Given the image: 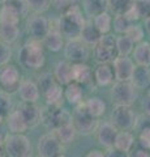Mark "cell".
Wrapping results in <instances>:
<instances>
[{
	"label": "cell",
	"instance_id": "6",
	"mask_svg": "<svg viewBox=\"0 0 150 157\" xmlns=\"http://www.w3.org/2000/svg\"><path fill=\"white\" fill-rule=\"evenodd\" d=\"M72 121V117L61 106L47 105L45 109H41V122L50 130H56L61 124L68 123Z\"/></svg>",
	"mask_w": 150,
	"mask_h": 157
},
{
	"label": "cell",
	"instance_id": "38",
	"mask_svg": "<svg viewBox=\"0 0 150 157\" xmlns=\"http://www.w3.org/2000/svg\"><path fill=\"white\" fill-rule=\"evenodd\" d=\"M20 22V16L14 13L11 8L4 6L0 8V24H18Z\"/></svg>",
	"mask_w": 150,
	"mask_h": 157
},
{
	"label": "cell",
	"instance_id": "42",
	"mask_svg": "<svg viewBox=\"0 0 150 157\" xmlns=\"http://www.w3.org/2000/svg\"><path fill=\"white\" fill-rule=\"evenodd\" d=\"M12 58V47L11 45L3 42L0 39V66H5Z\"/></svg>",
	"mask_w": 150,
	"mask_h": 157
},
{
	"label": "cell",
	"instance_id": "28",
	"mask_svg": "<svg viewBox=\"0 0 150 157\" xmlns=\"http://www.w3.org/2000/svg\"><path fill=\"white\" fill-rule=\"evenodd\" d=\"M134 144V136L129 131H118L114 141V148L122 152H130Z\"/></svg>",
	"mask_w": 150,
	"mask_h": 157
},
{
	"label": "cell",
	"instance_id": "16",
	"mask_svg": "<svg viewBox=\"0 0 150 157\" xmlns=\"http://www.w3.org/2000/svg\"><path fill=\"white\" fill-rule=\"evenodd\" d=\"M18 94H20L22 102H27V104H35L39 100L41 92L39 88L31 80H24L18 85Z\"/></svg>",
	"mask_w": 150,
	"mask_h": 157
},
{
	"label": "cell",
	"instance_id": "8",
	"mask_svg": "<svg viewBox=\"0 0 150 157\" xmlns=\"http://www.w3.org/2000/svg\"><path fill=\"white\" fill-rule=\"evenodd\" d=\"M112 123L120 131H129L136 124V115L130 106L115 105L112 110Z\"/></svg>",
	"mask_w": 150,
	"mask_h": 157
},
{
	"label": "cell",
	"instance_id": "36",
	"mask_svg": "<svg viewBox=\"0 0 150 157\" xmlns=\"http://www.w3.org/2000/svg\"><path fill=\"white\" fill-rule=\"evenodd\" d=\"M4 6L11 8L14 13H17L18 16H20V18L24 17V16H26V13L29 11L26 0H5Z\"/></svg>",
	"mask_w": 150,
	"mask_h": 157
},
{
	"label": "cell",
	"instance_id": "4",
	"mask_svg": "<svg viewBox=\"0 0 150 157\" xmlns=\"http://www.w3.org/2000/svg\"><path fill=\"white\" fill-rule=\"evenodd\" d=\"M94 56L98 63H112L118 58L116 48V37L110 33L102 34L99 41L94 45Z\"/></svg>",
	"mask_w": 150,
	"mask_h": 157
},
{
	"label": "cell",
	"instance_id": "17",
	"mask_svg": "<svg viewBox=\"0 0 150 157\" xmlns=\"http://www.w3.org/2000/svg\"><path fill=\"white\" fill-rule=\"evenodd\" d=\"M94 81L98 86H107L114 81V68L110 63H99L94 70Z\"/></svg>",
	"mask_w": 150,
	"mask_h": 157
},
{
	"label": "cell",
	"instance_id": "15",
	"mask_svg": "<svg viewBox=\"0 0 150 157\" xmlns=\"http://www.w3.org/2000/svg\"><path fill=\"white\" fill-rule=\"evenodd\" d=\"M43 47H46L48 51L52 52H59L61 48H64V37L61 36V33L56 25L52 26V24L50 22V30L46 34V37L42 39Z\"/></svg>",
	"mask_w": 150,
	"mask_h": 157
},
{
	"label": "cell",
	"instance_id": "43",
	"mask_svg": "<svg viewBox=\"0 0 150 157\" xmlns=\"http://www.w3.org/2000/svg\"><path fill=\"white\" fill-rule=\"evenodd\" d=\"M54 82H56L54 75L51 73H42V75L38 77V88H39V92L43 93L48 86H51Z\"/></svg>",
	"mask_w": 150,
	"mask_h": 157
},
{
	"label": "cell",
	"instance_id": "47",
	"mask_svg": "<svg viewBox=\"0 0 150 157\" xmlns=\"http://www.w3.org/2000/svg\"><path fill=\"white\" fill-rule=\"evenodd\" d=\"M128 157H150V153H149L148 149H145L141 147V148H138V149L132 151L128 155Z\"/></svg>",
	"mask_w": 150,
	"mask_h": 157
},
{
	"label": "cell",
	"instance_id": "10",
	"mask_svg": "<svg viewBox=\"0 0 150 157\" xmlns=\"http://www.w3.org/2000/svg\"><path fill=\"white\" fill-rule=\"evenodd\" d=\"M39 157H57L63 153V144L55 132H48L43 135L38 141Z\"/></svg>",
	"mask_w": 150,
	"mask_h": 157
},
{
	"label": "cell",
	"instance_id": "32",
	"mask_svg": "<svg viewBox=\"0 0 150 157\" xmlns=\"http://www.w3.org/2000/svg\"><path fill=\"white\" fill-rule=\"evenodd\" d=\"M93 22L95 28L102 33V34H107L110 33L111 28H112V16L106 11V12H102L99 13L98 16H95L93 18Z\"/></svg>",
	"mask_w": 150,
	"mask_h": 157
},
{
	"label": "cell",
	"instance_id": "29",
	"mask_svg": "<svg viewBox=\"0 0 150 157\" xmlns=\"http://www.w3.org/2000/svg\"><path fill=\"white\" fill-rule=\"evenodd\" d=\"M20 28L18 24H0V39L3 42L12 45L18 39Z\"/></svg>",
	"mask_w": 150,
	"mask_h": 157
},
{
	"label": "cell",
	"instance_id": "14",
	"mask_svg": "<svg viewBox=\"0 0 150 157\" xmlns=\"http://www.w3.org/2000/svg\"><path fill=\"white\" fill-rule=\"evenodd\" d=\"M97 140L98 143L103 147V148H112L116 134H118V128L114 126V123L110 122H104V123L99 124L97 127Z\"/></svg>",
	"mask_w": 150,
	"mask_h": 157
},
{
	"label": "cell",
	"instance_id": "2",
	"mask_svg": "<svg viewBox=\"0 0 150 157\" xmlns=\"http://www.w3.org/2000/svg\"><path fill=\"white\" fill-rule=\"evenodd\" d=\"M18 59L21 64L30 70H39L45 66L46 56L43 51V43L38 39H30L21 47L18 52Z\"/></svg>",
	"mask_w": 150,
	"mask_h": 157
},
{
	"label": "cell",
	"instance_id": "24",
	"mask_svg": "<svg viewBox=\"0 0 150 157\" xmlns=\"http://www.w3.org/2000/svg\"><path fill=\"white\" fill-rule=\"evenodd\" d=\"M7 124H8V130H9L11 134H24V132L29 128L26 122L24 121L21 113L18 110H14V111L9 113Z\"/></svg>",
	"mask_w": 150,
	"mask_h": 157
},
{
	"label": "cell",
	"instance_id": "55",
	"mask_svg": "<svg viewBox=\"0 0 150 157\" xmlns=\"http://www.w3.org/2000/svg\"><path fill=\"white\" fill-rule=\"evenodd\" d=\"M0 157H5V156H4V153H0Z\"/></svg>",
	"mask_w": 150,
	"mask_h": 157
},
{
	"label": "cell",
	"instance_id": "34",
	"mask_svg": "<svg viewBox=\"0 0 150 157\" xmlns=\"http://www.w3.org/2000/svg\"><path fill=\"white\" fill-rule=\"evenodd\" d=\"M132 4L133 0H107V9L114 14H124Z\"/></svg>",
	"mask_w": 150,
	"mask_h": 157
},
{
	"label": "cell",
	"instance_id": "3",
	"mask_svg": "<svg viewBox=\"0 0 150 157\" xmlns=\"http://www.w3.org/2000/svg\"><path fill=\"white\" fill-rule=\"evenodd\" d=\"M4 151L8 157H30L31 144L24 134H11L4 137Z\"/></svg>",
	"mask_w": 150,
	"mask_h": 157
},
{
	"label": "cell",
	"instance_id": "19",
	"mask_svg": "<svg viewBox=\"0 0 150 157\" xmlns=\"http://www.w3.org/2000/svg\"><path fill=\"white\" fill-rule=\"evenodd\" d=\"M72 76H73V81L81 85H88L94 80V73L86 63L72 64Z\"/></svg>",
	"mask_w": 150,
	"mask_h": 157
},
{
	"label": "cell",
	"instance_id": "7",
	"mask_svg": "<svg viewBox=\"0 0 150 157\" xmlns=\"http://www.w3.org/2000/svg\"><path fill=\"white\" fill-rule=\"evenodd\" d=\"M72 122H73V124L77 130V134H82V135L93 134V132H95L97 127H98L97 118L89 114L82 102L76 105V110L73 117H72Z\"/></svg>",
	"mask_w": 150,
	"mask_h": 157
},
{
	"label": "cell",
	"instance_id": "41",
	"mask_svg": "<svg viewBox=\"0 0 150 157\" xmlns=\"http://www.w3.org/2000/svg\"><path fill=\"white\" fill-rule=\"evenodd\" d=\"M12 107V100L9 97V93L7 92H0V115L2 117H8V114L11 113Z\"/></svg>",
	"mask_w": 150,
	"mask_h": 157
},
{
	"label": "cell",
	"instance_id": "33",
	"mask_svg": "<svg viewBox=\"0 0 150 157\" xmlns=\"http://www.w3.org/2000/svg\"><path fill=\"white\" fill-rule=\"evenodd\" d=\"M116 48L119 56H129L134 48V42L128 36L122 34L120 37H116Z\"/></svg>",
	"mask_w": 150,
	"mask_h": 157
},
{
	"label": "cell",
	"instance_id": "48",
	"mask_svg": "<svg viewBox=\"0 0 150 157\" xmlns=\"http://www.w3.org/2000/svg\"><path fill=\"white\" fill-rule=\"evenodd\" d=\"M142 110H144L145 114L150 118V93L144 98V101H142Z\"/></svg>",
	"mask_w": 150,
	"mask_h": 157
},
{
	"label": "cell",
	"instance_id": "22",
	"mask_svg": "<svg viewBox=\"0 0 150 157\" xmlns=\"http://www.w3.org/2000/svg\"><path fill=\"white\" fill-rule=\"evenodd\" d=\"M54 77L57 84L60 85H68L69 82L73 81L72 76V63L67 62H59L55 66L54 70Z\"/></svg>",
	"mask_w": 150,
	"mask_h": 157
},
{
	"label": "cell",
	"instance_id": "37",
	"mask_svg": "<svg viewBox=\"0 0 150 157\" xmlns=\"http://www.w3.org/2000/svg\"><path fill=\"white\" fill-rule=\"evenodd\" d=\"M112 24H114V29H115L116 33L125 34V32L128 30V28L132 25V21H130L125 14H115Z\"/></svg>",
	"mask_w": 150,
	"mask_h": 157
},
{
	"label": "cell",
	"instance_id": "31",
	"mask_svg": "<svg viewBox=\"0 0 150 157\" xmlns=\"http://www.w3.org/2000/svg\"><path fill=\"white\" fill-rule=\"evenodd\" d=\"M85 109L88 110L90 115H93L94 118L98 119L99 117H102L106 111V104L103 100H101L98 97H91L86 102H84Z\"/></svg>",
	"mask_w": 150,
	"mask_h": 157
},
{
	"label": "cell",
	"instance_id": "9",
	"mask_svg": "<svg viewBox=\"0 0 150 157\" xmlns=\"http://www.w3.org/2000/svg\"><path fill=\"white\" fill-rule=\"evenodd\" d=\"M64 54L67 60L72 63V64L86 63L89 59V47L80 38L69 39L67 42V45L64 46Z\"/></svg>",
	"mask_w": 150,
	"mask_h": 157
},
{
	"label": "cell",
	"instance_id": "35",
	"mask_svg": "<svg viewBox=\"0 0 150 157\" xmlns=\"http://www.w3.org/2000/svg\"><path fill=\"white\" fill-rule=\"evenodd\" d=\"M132 8L136 12L138 20L150 16V0H133Z\"/></svg>",
	"mask_w": 150,
	"mask_h": 157
},
{
	"label": "cell",
	"instance_id": "20",
	"mask_svg": "<svg viewBox=\"0 0 150 157\" xmlns=\"http://www.w3.org/2000/svg\"><path fill=\"white\" fill-rule=\"evenodd\" d=\"M102 37V33H101L98 29L95 28L93 20H88L85 21L84 26L81 29V33H80V39L85 45L88 46H94L97 42L99 41V38Z\"/></svg>",
	"mask_w": 150,
	"mask_h": 157
},
{
	"label": "cell",
	"instance_id": "21",
	"mask_svg": "<svg viewBox=\"0 0 150 157\" xmlns=\"http://www.w3.org/2000/svg\"><path fill=\"white\" fill-rule=\"evenodd\" d=\"M130 82L137 89H145L150 86V67L146 66H136L133 70Z\"/></svg>",
	"mask_w": 150,
	"mask_h": 157
},
{
	"label": "cell",
	"instance_id": "11",
	"mask_svg": "<svg viewBox=\"0 0 150 157\" xmlns=\"http://www.w3.org/2000/svg\"><path fill=\"white\" fill-rule=\"evenodd\" d=\"M21 75L18 68L14 64H5L0 70V88L7 92L12 93L18 89V85L21 82Z\"/></svg>",
	"mask_w": 150,
	"mask_h": 157
},
{
	"label": "cell",
	"instance_id": "44",
	"mask_svg": "<svg viewBox=\"0 0 150 157\" xmlns=\"http://www.w3.org/2000/svg\"><path fill=\"white\" fill-rule=\"evenodd\" d=\"M140 145L145 149H150V126H145L138 135Z\"/></svg>",
	"mask_w": 150,
	"mask_h": 157
},
{
	"label": "cell",
	"instance_id": "23",
	"mask_svg": "<svg viewBox=\"0 0 150 157\" xmlns=\"http://www.w3.org/2000/svg\"><path fill=\"white\" fill-rule=\"evenodd\" d=\"M132 58L137 66L150 67V43L144 41L138 42L132 51Z\"/></svg>",
	"mask_w": 150,
	"mask_h": 157
},
{
	"label": "cell",
	"instance_id": "45",
	"mask_svg": "<svg viewBox=\"0 0 150 157\" xmlns=\"http://www.w3.org/2000/svg\"><path fill=\"white\" fill-rule=\"evenodd\" d=\"M79 2L80 0H51V6H54V8L63 12V11H65L67 8L79 4Z\"/></svg>",
	"mask_w": 150,
	"mask_h": 157
},
{
	"label": "cell",
	"instance_id": "51",
	"mask_svg": "<svg viewBox=\"0 0 150 157\" xmlns=\"http://www.w3.org/2000/svg\"><path fill=\"white\" fill-rule=\"evenodd\" d=\"M4 145V136L0 134V147H3Z\"/></svg>",
	"mask_w": 150,
	"mask_h": 157
},
{
	"label": "cell",
	"instance_id": "12",
	"mask_svg": "<svg viewBox=\"0 0 150 157\" xmlns=\"http://www.w3.org/2000/svg\"><path fill=\"white\" fill-rule=\"evenodd\" d=\"M134 62L129 56H118L112 62L114 76L116 81H130L134 70Z\"/></svg>",
	"mask_w": 150,
	"mask_h": 157
},
{
	"label": "cell",
	"instance_id": "40",
	"mask_svg": "<svg viewBox=\"0 0 150 157\" xmlns=\"http://www.w3.org/2000/svg\"><path fill=\"white\" fill-rule=\"evenodd\" d=\"M27 8L34 13H43L50 8L51 0H26Z\"/></svg>",
	"mask_w": 150,
	"mask_h": 157
},
{
	"label": "cell",
	"instance_id": "39",
	"mask_svg": "<svg viewBox=\"0 0 150 157\" xmlns=\"http://www.w3.org/2000/svg\"><path fill=\"white\" fill-rule=\"evenodd\" d=\"M125 36H128L134 43H138L144 39L145 30H144V28L141 25H137V24L132 22V25H130L128 28V30L125 32Z\"/></svg>",
	"mask_w": 150,
	"mask_h": 157
},
{
	"label": "cell",
	"instance_id": "46",
	"mask_svg": "<svg viewBox=\"0 0 150 157\" xmlns=\"http://www.w3.org/2000/svg\"><path fill=\"white\" fill-rule=\"evenodd\" d=\"M106 157H128V153L127 152H122L119 149H115L114 147L112 148H108L107 153H104Z\"/></svg>",
	"mask_w": 150,
	"mask_h": 157
},
{
	"label": "cell",
	"instance_id": "13",
	"mask_svg": "<svg viewBox=\"0 0 150 157\" xmlns=\"http://www.w3.org/2000/svg\"><path fill=\"white\" fill-rule=\"evenodd\" d=\"M50 30V21L42 13H37L27 22V33L33 39L42 41Z\"/></svg>",
	"mask_w": 150,
	"mask_h": 157
},
{
	"label": "cell",
	"instance_id": "26",
	"mask_svg": "<svg viewBox=\"0 0 150 157\" xmlns=\"http://www.w3.org/2000/svg\"><path fill=\"white\" fill-rule=\"evenodd\" d=\"M82 8L86 16L94 18L99 13L107 11V0H82Z\"/></svg>",
	"mask_w": 150,
	"mask_h": 157
},
{
	"label": "cell",
	"instance_id": "49",
	"mask_svg": "<svg viewBox=\"0 0 150 157\" xmlns=\"http://www.w3.org/2000/svg\"><path fill=\"white\" fill-rule=\"evenodd\" d=\"M85 157H106L104 153L99 149H91L85 155Z\"/></svg>",
	"mask_w": 150,
	"mask_h": 157
},
{
	"label": "cell",
	"instance_id": "54",
	"mask_svg": "<svg viewBox=\"0 0 150 157\" xmlns=\"http://www.w3.org/2000/svg\"><path fill=\"white\" fill-rule=\"evenodd\" d=\"M57 157H67V156H64V155H63V153H61V155H59V156H57Z\"/></svg>",
	"mask_w": 150,
	"mask_h": 157
},
{
	"label": "cell",
	"instance_id": "53",
	"mask_svg": "<svg viewBox=\"0 0 150 157\" xmlns=\"http://www.w3.org/2000/svg\"><path fill=\"white\" fill-rule=\"evenodd\" d=\"M5 3V0H0V4H4Z\"/></svg>",
	"mask_w": 150,
	"mask_h": 157
},
{
	"label": "cell",
	"instance_id": "27",
	"mask_svg": "<svg viewBox=\"0 0 150 157\" xmlns=\"http://www.w3.org/2000/svg\"><path fill=\"white\" fill-rule=\"evenodd\" d=\"M82 96H84V92H82V86L81 84L76 81L69 82L68 85H65L64 89V98L68 101V104L71 105H79L82 102Z\"/></svg>",
	"mask_w": 150,
	"mask_h": 157
},
{
	"label": "cell",
	"instance_id": "5",
	"mask_svg": "<svg viewBox=\"0 0 150 157\" xmlns=\"http://www.w3.org/2000/svg\"><path fill=\"white\" fill-rule=\"evenodd\" d=\"M110 94L115 105L132 106L137 98V88L130 81H116Z\"/></svg>",
	"mask_w": 150,
	"mask_h": 157
},
{
	"label": "cell",
	"instance_id": "1",
	"mask_svg": "<svg viewBox=\"0 0 150 157\" xmlns=\"http://www.w3.org/2000/svg\"><path fill=\"white\" fill-rule=\"evenodd\" d=\"M86 20L82 16V11L79 4L67 8L65 11L61 12V16L57 20V28L61 33V36L69 39H77L80 38L81 29L84 26Z\"/></svg>",
	"mask_w": 150,
	"mask_h": 157
},
{
	"label": "cell",
	"instance_id": "25",
	"mask_svg": "<svg viewBox=\"0 0 150 157\" xmlns=\"http://www.w3.org/2000/svg\"><path fill=\"white\" fill-rule=\"evenodd\" d=\"M43 96L46 98L47 105H54V106H60L63 102V97H64V89L63 85L54 82L51 86H48L47 89L43 92Z\"/></svg>",
	"mask_w": 150,
	"mask_h": 157
},
{
	"label": "cell",
	"instance_id": "30",
	"mask_svg": "<svg viewBox=\"0 0 150 157\" xmlns=\"http://www.w3.org/2000/svg\"><path fill=\"white\" fill-rule=\"evenodd\" d=\"M55 134L57 137H59L61 144H69L72 141H75L76 135H77V130L73 124V122L71 121L68 123H64L60 127H57L55 130Z\"/></svg>",
	"mask_w": 150,
	"mask_h": 157
},
{
	"label": "cell",
	"instance_id": "18",
	"mask_svg": "<svg viewBox=\"0 0 150 157\" xmlns=\"http://www.w3.org/2000/svg\"><path fill=\"white\" fill-rule=\"evenodd\" d=\"M18 111L21 113L24 121L26 122L29 128L35 127L41 122V109L35 104H27V102H24V104L20 106Z\"/></svg>",
	"mask_w": 150,
	"mask_h": 157
},
{
	"label": "cell",
	"instance_id": "52",
	"mask_svg": "<svg viewBox=\"0 0 150 157\" xmlns=\"http://www.w3.org/2000/svg\"><path fill=\"white\" fill-rule=\"evenodd\" d=\"M3 121H4V117H2V115H0V126L3 124Z\"/></svg>",
	"mask_w": 150,
	"mask_h": 157
},
{
	"label": "cell",
	"instance_id": "50",
	"mask_svg": "<svg viewBox=\"0 0 150 157\" xmlns=\"http://www.w3.org/2000/svg\"><path fill=\"white\" fill-rule=\"evenodd\" d=\"M145 30L150 36V16L145 18Z\"/></svg>",
	"mask_w": 150,
	"mask_h": 157
}]
</instances>
